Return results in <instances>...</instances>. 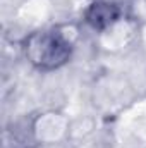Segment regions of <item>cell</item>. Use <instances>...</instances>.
I'll return each instance as SVG.
<instances>
[{
    "mask_svg": "<svg viewBox=\"0 0 146 148\" xmlns=\"http://www.w3.org/2000/svg\"><path fill=\"white\" fill-rule=\"evenodd\" d=\"M23 52L33 67L50 73L64 67L71 60L74 45L59 29H38L23 41Z\"/></svg>",
    "mask_w": 146,
    "mask_h": 148,
    "instance_id": "cell-1",
    "label": "cell"
},
{
    "mask_svg": "<svg viewBox=\"0 0 146 148\" xmlns=\"http://www.w3.org/2000/svg\"><path fill=\"white\" fill-rule=\"evenodd\" d=\"M122 7L119 2L115 0H93L83 17H84V23L95 29V31H107L108 28L115 26L120 19H122Z\"/></svg>",
    "mask_w": 146,
    "mask_h": 148,
    "instance_id": "cell-2",
    "label": "cell"
}]
</instances>
